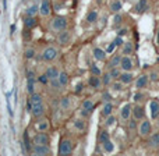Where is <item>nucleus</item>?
<instances>
[{
	"mask_svg": "<svg viewBox=\"0 0 159 156\" xmlns=\"http://www.w3.org/2000/svg\"><path fill=\"white\" fill-rule=\"evenodd\" d=\"M74 146H75V144L73 142L71 138L61 137L60 142H59V146H57V155H61V156L71 155L73 151H74Z\"/></svg>",
	"mask_w": 159,
	"mask_h": 156,
	"instance_id": "nucleus-1",
	"label": "nucleus"
},
{
	"mask_svg": "<svg viewBox=\"0 0 159 156\" xmlns=\"http://www.w3.org/2000/svg\"><path fill=\"white\" fill-rule=\"evenodd\" d=\"M67 25H69V21H67L66 17L55 16L52 17V20L49 22V29L53 31V32H60L63 29H67Z\"/></svg>",
	"mask_w": 159,
	"mask_h": 156,
	"instance_id": "nucleus-2",
	"label": "nucleus"
},
{
	"mask_svg": "<svg viewBox=\"0 0 159 156\" xmlns=\"http://www.w3.org/2000/svg\"><path fill=\"white\" fill-rule=\"evenodd\" d=\"M57 49L53 46H48L43 49V52L41 53V59L43 61H48V63H52V61H55L56 59H57Z\"/></svg>",
	"mask_w": 159,
	"mask_h": 156,
	"instance_id": "nucleus-3",
	"label": "nucleus"
},
{
	"mask_svg": "<svg viewBox=\"0 0 159 156\" xmlns=\"http://www.w3.org/2000/svg\"><path fill=\"white\" fill-rule=\"evenodd\" d=\"M151 130H152L151 121H148L147 118H144V120H141L140 124H138L137 131H138V135H140V137L145 138V137H149V135H151Z\"/></svg>",
	"mask_w": 159,
	"mask_h": 156,
	"instance_id": "nucleus-4",
	"label": "nucleus"
},
{
	"mask_svg": "<svg viewBox=\"0 0 159 156\" xmlns=\"http://www.w3.org/2000/svg\"><path fill=\"white\" fill-rule=\"evenodd\" d=\"M32 155L35 156H46V155H52V149L49 145H39V144H34L32 145Z\"/></svg>",
	"mask_w": 159,
	"mask_h": 156,
	"instance_id": "nucleus-5",
	"label": "nucleus"
},
{
	"mask_svg": "<svg viewBox=\"0 0 159 156\" xmlns=\"http://www.w3.org/2000/svg\"><path fill=\"white\" fill-rule=\"evenodd\" d=\"M34 144H39V145H49L50 146V137L43 131H38L35 137L32 138Z\"/></svg>",
	"mask_w": 159,
	"mask_h": 156,
	"instance_id": "nucleus-6",
	"label": "nucleus"
},
{
	"mask_svg": "<svg viewBox=\"0 0 159 156\" xmlns=\"http://www.w3.org/2000/svg\"><path fill=\"white\" fill-rule=\"evenodd\" d=\"M56 41H57V43L60 45V46H66V45H69L70 41H71V35H70V32L67 29H63V31H60V32H57Z\"/></svg>",
	"mask_w": 159,
	"mask_h": 156,
	"instance_id": "nucleus-7",
	"label": "nucleus"
},
{
	"mask_svg": "<svg viewBox=\"0 0 159 156\" xmlns=\"http://www.w3.org/2000/svg\"><path fill=\"white\" fill-rule=\"evenodd\" d=\"M133 118H135L137 121H141L145 118V109L143 105L137 103L133 106Z\"/></svg>",
	"mask_w": 159,
	"mask_h": 156,
	"instance_id": "nucleus-8",
	"label": "nucleus"
},
{
	"mask_svg": "<svg viewBox=\"0 0 159 156\" xmlns=\"http://www.w3.org/2000/svg\"><path fill=\"white\" fill-rule=\"evenodd\" d=\"M73 126H74L75 131H78L80 134H84V132L87 131V118H84V117H81V116H80L78 118H74Z\"/></svg>",
	"mask_w": 159,
	"mask_h": 156,
	"instance_id": "nucleus-9",
	"label": "nucleus"
},
{
	"mask_svg": "<svg viewBox=\"0 0 159 156\" xmlns=\"http://www.w3.org/2000/svg\"><path fill=\"white\" fill-rule=\"evenodd\" d=\"M149 116L152 120L159 118V100L158 99H151L149 100Z\"/></svg>",
	"mask_w": 159,
	"mask_h": 156,
	"instance_id": "nucleus-10",
	"label": "nucleus"
},
{
	"mask_svg": "<svg viewBox=\"0 0 159 156\" xmlns=\"http://www.w3.org/2000/svg\"><path fill=\"white\" fill-rule=\"evenodd\" d=\"M52 13V3L50 0H42L41 6H39V14L42 17H49Z\"/></svg>",
	"mask_w": 159,
	"mask_h": 156,
	"instance_id": "nucleus-11",
	"label": "nucleus"
},
{
	"mask_svg": "<svg viewBox=\"0 0 159 156\" xmlns=\"http://www.w3.org/2000/svg\"><path fill=\"white\" fill-rule=\"evenodd\" d=\"M121 69V71H131L133 69H134V63H133V59L130 57V56H124L121 57V61H120V66H119Z\"/></svg>",
	"mask_w": 159,
	"mask_h": 156,
	"instance_id": "nucleus-12",
	"label": "nucleus"
},
{
	"mask_svg": "<svg viewBox=\"0 0 159 156\" xmlns=\"http://www.w3.org/2000/svg\"><path fill=\"white\" fill-rule=\"evenodd\" d=\"M22 152L24 154H31L32 152V145L34 142H31L30 137H28V130H25L24 131V135H22Z\"/></svg>",
	"mask_w": 159,
	"mask_h": 156,
	"instance_id": "nucleus-13",
	"label": "nucleus"
},
{
	"mask_svg": "<svg viewBox=\"0 0 159 156\" xmlns=\"http://www.w3.org/2000/svg\"><path fill=\"white\" fill-rule=\"evenodd\" d=\"M88 85H89L91 88H93V89L99 91V89H102V87H103V82H102V78L99 77V75L91 74V77L88 78Z\"/></svg>",
	"mask_w": 159,
	"mask_h": 156,
	"instance_id": "nucleus-14",
	"label": "nucleus"
},
{
	"mask_svg": "<svg viewBox=\"0 0 159 156\" xmlns=\"http://www.w3.org/2000/svg\"><path fill=\"white\" fill-rule=\"evenodd\" d=\"M133 116V105L126 103L123 107L120 109V118L123 121H129L130 117Z\"/></svg>",
	"mask_w": 159,
	"mask_h": 156,
	"instance_id": "nucleus-15",
	"label": "nucleus"
},
{
	"mask_svg": "<svg viewBox=\"0 0 159 156\" xmlns=\"http://www.w3.org/2000/svg\"><path fill=\"white\" fill-rule=\"evenodd\" d=\"M149 10V0H138L134 6V11L137 14H144Z\"/></svg>",
	"mask_w": 159,
	"mask_h": 156,
	"instance_id": "nucleus-16",
	"label": "nucleus"
},
{
	"mask_svg": "<svg viewBox=\"0 0 159 156\" xmlns=\"http://www.w3.org/2000/svg\"><path fill=\"white\" fill-rule=\"evenodd\" d=\"M22 22H24V27L28 29H34L35 27H38V20L35 16H25L22 18Z\"/></svg>",
	"mask_w": 159,
	"mask_h": 156,
	"instance_id": "nucleus-17",
	"label": "nucleus"
},
{
	"mask_svg": "<svg viewBox=\"0 0 159 156\" xmlns=\"http://www.w3.org/2000/svg\"><path fill=\"white\" fill-rule=\"evenodd\" d=\"M31 114H32V117H35V118H42V117H45L46 112H45V106H43V103H42V105H35V106H32Z\"/></svg>",
	"mask_w": 159,
	"mask_h": 156,
	"instance_id": "nucleus-18",
	"label": "nucleus"
},
{
	"mask_svg": "<svg viewBox=\"0 0 159 156\" xmlns=\"http://www.w3.org/2000/svg\"><path fill=\"white\" fill-rule=\"evenodd\" d=\"M92 56H93V59H95L96 61H105V60H106L107 53H106V50L101 49V47H93Z\"/></svg>",
	"mask_w": 159,
	"mask_h": 156,
	"instance_id": "nucleus-19",
	"label": "nucleus"
},
{
	"mask_svg": "<svg viewBox=\"0 0 159 156\" xmlns=\"http://www.w3.org/2000/svg\"><path fill=\"white\" fill-rule=\"evenodd\" d=\"M119 81L124 85H129L134 81V75H133L131 71H121L120 77H119Z\"/></svg>",
	"mask_w": 159,
	"mask_h": 156,
	"instance_id": "nucleus-20",
	"label": "nucleus"
},
{
	"mask_svg": "<svg viewBox=\"0 0 159 156\" xmlns=\"http://www.w3.org/2000/svg\"><path fill=\"white\" fill-rule=\"evenodd\" d=\"M148 75L147 74H141L140 77H137V79H135V88H137L138 91L144 89V88L148 85Z\"/></svg>",
	"mask_w": 159,
	"mask_h": 156,
	"instance_id": "nucleus-21",
	"label": "nucleus"
},
{
	"mask_svg": "<svg viewBox=\"0 0 159 156\" xmlns=\"http://www.w3.org/2000/svg\"><path fill=\"white\" fill-rule=\"evenodd\" d=\"M49 128H50V124H49V121H48L46 118L45 117L38 118V121H36V130H38V131L48 132V130Z\"/></svg>",
	"mask_w": 159,
	"mask_h": 156,
	"instance_id": "nucleus-22",
	"label": "nucleus"
},
{
	"mask_svg": "<svg viewBox=\"0 0 159 156\" xmlns=\"http://www.w3.org/2000/svg\"><path fill=\"white\" fill-rule=\"evenodd\" d=\"M121 57H123V55H113L112 59L109 60V63H107L106 69L110 70V69H115V67H119V66H120Z\"/></svg>",
	"mask_w": 159,
	"mask_h": 156,
	"instance_id": "nucleus-23",
	"label": "nucleus"
},
{
	"mask_svg": "<svg viewBox=\"0 0 159 156\" xmlns=\"http://www.w3.org/2000/svg\"><path fill=\"white\" fill-rule=\"evenodd\" d=\"M121 8H123V3H121V0H110L109 2V10L112 11V13H120Z\"/></svg>",
	"mask_w": 159,
	"mask_h": 156,
	"instance_id": "nucleus-24",
	"label": "nucleus"
},
{
	"mask_svg": "<svg viewBox=\"0 0 159 156\" xmlns=\"http://www.w3.org/2000/svg\"><path fill=\"white\" fill-rule=\"evenodd\" d=\"M134 53V45L133 42H124L121 46V55L124 56H131Z\"/></svg>",
	"mask_w": 159,
	"mask_h": 156,
	"instance_id": "nucleus-25",
	"label": "nucleus"
},
{
	"mask_svg": "<svg viewBox=\"0 0 159 156\" xmlns=\"http://www.w3.org/2000/svg\"><path fill=\"white\" fill-rule=\"evenodd\" d=\"M98 18H99L98 10H91L89 13L87 14V17H85V21H87L88 24H95V22H98Z\"/></svg>",
	"mask_w": 159,
	"mask_h": 156,
	"instance_id": "nucleus-26",
	"label": "nucleus"
},
{
	"mask_svg": "<svg viewBox=\"0 0 159 156\" xmlns=\"http://www.w3.org/2000/svg\"><path fill=\"white\" fill-rule=\"evenodd\" d=\"M45 74L48 75V78H49V79H55V78H57V77H59L60 71L57 70V67H55V66H49V67L46 69V71H45Z\"/></svg>",
	"mask_w": 159,
	"mask_h": 156,
	"instance_id": "nucleus-27",
	"label": "nucleus"
},
{
	"mask_svg": "<svg viewBox=\"0 0 159 156\" xmlns=\"http://www.w3.org/2000/svg\"><path fill=\"white\" fill-rule=\"evenodd\" d=\"M110 114H113V103L112 102H105V105L102 106V116L107 117Z\"/></svg>",
	"mask_w": 159,
	"mask_h": 156,
	"instance_id": "nucleus-28",
	"label": "nucleus"
},
{
	"mask_svg": "<svg viewBox=\"0 0 159 156\" xmlns=\"http://www.w3.org/2000/svg\"><path fill=\"white\" fill-rule=\"evenodd\" d=\"M28 99L31 100L32 106H35V105H42V103H43V98H42V95H41V93H36V92L31 93L30 98H28Z\"/></svg>",
	"mask_w": 159,
	"mask_h": 156,
	"instance_id": "nucleus-29",
	"label": "nucleus"
},
{
	"mask_svg": "<svg viewBox=\"0 0 159 156\" xmlns=\"http://www.w3.org/2000/svg\"><path fill=\"white\" fill-rule=\"evenodd\" d=\"M106 140H110L109 130H107V128H102V130H99V134H98V142H99V144H102V142H105Z\"/></svg>",
	"mask_w": 159,
	"mask_h": 156,
	"instance_id": "nucleus-30",
	"label": "nucleus"
},
{
	"mask_svg": "<svg viewBox=\"0 0 159 156\" xmlns=\"http://www.w3.org/2000/svg\"><path fill=\"white\" fill-rule=\"evenodd\" d=\"M148 146L149 148H159V132H155V134H152L149 137Z\"/></svg>",
	"mask_w": 159,
	"mask_h": 156,
	"instance_id": "nucleus-31",
	"label": "nucleus"
},
{
	"mask_svg": "<svg viewBox=\"0 0 159 156\" xmlns=\"http://www.w3.org/2000/svg\"><path fill=\"white\" fill-rule=\"evenodd\" d=\"M101 145H102V149H103V152H107V154H112V152L115 151V144H113L110 140H106L105 142H102Z\"/></svg>",
	"mask_w": 159,
	"mask_h": 156,
	"instance_id": "nucleus-32",
	"label": "nucleus"
},
{
	"mask_svg": "<svg viewBox=\"0 0 159 156\" xmlns=\"http://www.w3.org/2000/svg\"><path fill=\"white\" fill-rule=\"evenodd\" d=\"M57 79H59V82H60L61 88H66L67 85H69V75H67V73L60 71V74H59Z\"/></svg>",
	"mask_w": 159,
	"mask_h": 156,
	"instance_id": "nucleus-33",
	"label": "nucleus"
},
{
	"mask_svg": "<svg viewBox=\"0 0 159 156\" xmlns=\"http://www.w3.org/2000/svg\"><path fill=\"white\" fill-rule=\"evenodd\" d=\"M101 78H102V82H103V87L112 85V82L115 81V79H113V77L110 75V73H109V71H106L105 74H102V75H101Z\"/></svg>",
	"mask_w": 159,
	"mask_h": 156,
	"instance_id": "nucleus-34",
	"label": "nucleus"
},
{
	"mask_svg": "<svg viewBox=\"0 0 159 156\" xmlns=\"http://www.w3.org/2000/svg\"><path fill=\"white\" fill-rule=\"evenodd\" d=\"M70 106H71V100H70L69 96H63L60 99V109L61 110H69Z\"/></svg>",
	"mask_w": 159,
	"mask_h": 156,
	"instance_id": "nucleus-35",
	"label": "nucleus"
},
{
	"mask_svg": "<svg viewBox=\"0 0 159 156\" xmlns=\"http://www.w3.org/2000/svg\"><path fill=\"white\" fill-rule=\"evenodd\" d=\"M38 13H39V6L38 4L28 6L27 10H25V16H36Z\"/></svg>",
	"mask_w": 159,
	"mask_h": 156,
	"instance_id": "nucleus-36",
	"label": "nucleus"
},
{
	"mask_svg": "<svg viewBox=\"0 0 159 156\" xmlns=\"http://www.w3.org/2000/svg\"><path fill=\"white\" fill-rule=\"evenodd\" d=\"M81 107L82 109L89 110V112H93V109H95V103H93L91 99H84L82 103H81Z\"/></svg>",
	"mask_w": 159,
	"mask_h": 156,
	"instance_id": "nucleus-37",
	"label": "nucleus"
},
{
	"mask_svg": "<svg viewBox=\"0 0 159 156\" xmlns=\"http://www.w3.org/2000/svg\"><path fill=\"white\" fill-rule=\"evenodd\" d=\"M49 85H50V89H52L53 92H59V91L61 89V85H60V82H59L57 78L49 79Z\"/></svg>",
	"mask_w": 159,
	"mask_h": 156,
	"instance_id": "nucleus-38",
	"label": "nucleus"
},
{
	"mask_svg": "<svg viewBox=\"0 0 159 156\" xmlns=\"http://www.w3.org/2000/svg\"><path fill=\"white\" fill-rule=\"evenodd\" d=\"M121 24H123V16L119 14V13H116L115 17H113V28L117 29V27H120Z\"/></svg>",
	"mask_w": 159,
	"mask_h": 156,
	"instance_id": "nucleus-39",
	"label": "nucleus"
},
{
	"mask_svg": "<svg viewBox=\"0 0 159 156\" xmlns=\"http://www.w3.org/2000/svg\"><path fill=\"white\" fill-rule=\"evenodd\" d=\"M27 91L30 95L35 92V78H27Z\"/></svg>",
	"mask_w": 159,
	"mask_h": 156,
	"instance_id": "nucleus-40",
	"label": "nucleus"
},
{
	"mask_svg": "<svg viewBox=\"0 0 159 156\" xmlns=\"http://www.w3.org/2000/svg\"><path fill=\"white\" fill-rule=\"evenodd\" d=\"M116 121H117V118H116L113 114H110V116H107V117H105V126L106 127H113L116 124Z\"/></svg>",
	"mask_w": 159,
	"mask_h": 156,
	"instance_id": "nucleus-41",
	"label": "nucleus"
},
{
	"mask_svg": "<svg viewBox=\"0 0 159 156\" xmlns=\"http://www.w3.org/2000/svg\"><path fill=\"white\" fill-rule=\"evenodd\" d=\"M10 99H11V92H7V93H6V103H7V110H8V114H10L11 117H13V116H14V112H13V107H11Z\"/></svg>",
	"mask_w": 159,
	"mask_h": 156,
	"instance_id": "nucleus-42",
	"label": "nucleus"
},
{
	"mask_svg": "<svg viewBox=\"0 0 159 156\" xmlns=\"http://www.w3.org/2000/svg\"><path fill=\"white\" fill-rule=\"evenodd\" d=\"M107 71L110 73V75L113 77V79H119V77H120V74H121L120 67H115V69H110V70H107Z\"/></svg>",
	"mask_w": 159,
	"mask_h": 156,
	"instance_id": "nucleus-43",
	"label": "nucleus"
},
{
	"mask_svg": "<svg viewBox=\"0 0 159 156\" xmlns=\"http://www.w3.org/2000/svg\"><path fill=\"white\" fill-rule=\"evenodd\" d=\"M35 49L34 47H27L25 49V52H24V56H25V59H28V60H31V59H34L35 57Z\"/></svg>",
	"mask_w": 159,
	"mask_h": 156,
	"instance_id": "nucleus-44",
	"label": "nucleus"
},
{
	"mask_svg": "<svg viewBox=\"0 0 159 156\" xmlns=\"http://www.w3.org/2000/svg\"><path fill=\"white\" fill-rule=\"evenodd\" d=\"M89 71H91V74H93V75H99L101 77L102 75V71H101V69H99L98 66H96L95 63H92L89 66Z\"/></svg>",
	"mask_w": 159,
	"mask_h": 156,
	"instance_id": "nucleus-45",
	"label": "nucleus"
},
{
	"mask_svg": "<svg viewBox=\"0 0 159 156\" xmlns=\"http://www.w3.org/2000/svg\"><path fill=\"white\" fill-rule=\"evenodd\" d=\"M123 87H124V84H121L119 79H115V81L112 82V88L115 91H123Z\"/></svg>",
	"mask_w": 159,
	"mask_h": 156,
	"instance_id": "nucleus-46",
	"label": "nucleus"
},
{
	"mask_svg": "<svg viewBox=\"0 0 159 156\" xmlns=\"http://www.w3.org/2000/svg\"><path fill=\"white\" fill-rule=\"evenodd\" d=\"M113 43L116 45V47H119V46H123V43H124V41H123V36H116L115 38V41H113Z\"/></svg>",
	"mask_w": 159,
	"mask_h": 156,
	"instance_id": "nucleus-47",
	"label": "nucleus"
},
{
	"mask_svg": "<svg viewBox=\"0 0 159 156\" xmlns=\"http://www.w3.org/2000/svg\"><path fill=\"white\" fill-rule=\"evenodd\" d=\"M91 113L92 112H89V110H87V109H82V107H81V110H80V116L84 117V118H89Z\"/></svg>",
	"mask_w": 159,
	"mask_h": 156,
	"instance_id": "nucleus-48",
	"label": "nucleus"
},
{
	"mask_svg": "<svg viewBox=\"0 0 159 156\" xmlns=\"http://www.w3.org/2000/svg\"><path fill=\"white\" fill-rule=\"evenodd\" d=\"M38 81L41 82V84H43V85L49 84V78H48V75H46V74H42V75H39V77H38Z\"/></svg>",
	"mask_w": 159,
	"mask_h": 156,
	"instance_id": "nucleus-49",
	"label": "nucleus"
},
{
	"mask_svg": "<svg viewBox=\"0 0 159 156\" xmlns=\"http://www.w3.org/2000/svg\"><path fill=\"white\" fill-rule=\"evenodd\" d=\"M102 100L103 102H112V95H110L107 91H105V92L102 93Z\"/></svg>",
	"mask_w": 159,
	"mask_h": 156,
	"instance_id": "nucleus-50",
	"label": "nucleus"
},
{
	"mask_svg": "<svg viewBox=\"0 0 159 156\" xmlns=\"http://www.w3.org/2000/svg\"><path fill=\"white\" fill-rule=\"evenodd\" d=\"M144 98H145V95H144V93H140V92H137V93L134 95V100L137 102V103L143 102V100H144Z\"/></svg>",
	"mask_w": 159,
	"mask_h": 156,
	"instance_id": "nucleus-51",
	"label": "nucleus"
},
{
	"mask_svg": "<svg viewBox=\"0 0 159 156\" xmlns=\"http://www.w3.org/2000/svg\"><path fill=\"white\" fill-rule=\"evenodd\" d=\"M149 78H151V81H154V82L159 81V73H157V71H151V74H149Z\"/></svg>",
	"mask_w": 159,
	"mask_h": 156,
	"instance_id": "nucleus-52",
	"label": "nucleus"
},
{
	"mask_svg": "<svg viewBox=\"0 0 159 156\" xmlns=\"http://www.w3.org/2000/svg\"><path fill=\"white\" fill-rule=\"evenodd\" d=\"M31 31H32V29H28V28H25V31H24V39H25V41L31 39Z\"/></svg>",
	"mask_w": 159,
	"mask_h": 156,
	"instance_id": "nucleus-53",
	"label": "nucleus"
},
{
	"mask_svg": "<svg viewBox=\"0 0 159 156\" xmlns=\"http://www.w3.org/2000/svg\"><path fill=\"white\" fill-rule=\"evenodd\" d=\"M127 33H129V29H127V28H121V29L117 31L119 36H124V35H127Z\"/></svg>",
	"mask_w": 159,
	"mask_h": 156,
	"instance_id": "nucleus-54",
	"label": "nucleus"
},
{
	"mask_svg": "<svg viewBox=\"0 0 159 156\" xmlns=\"http://www.w3.org/2000/svg\"><path fill=\"white\" fill-rule=\"evenodd\" d=\"M115 47H116V45L113 43V42H112V43H109V46L106 47V53H112L113 50H115Z\"/></svg>",
	"mask_w": 159,
	"mask_h": 156,
	"instance_id": "nucleus-55",
	"label": "nucleus"
},
{
	"mask_svg": "<svg viewBox=\"0 0 159 156\" xmlns=\"http://www.w3.org/2000/svg\"><path fill=\"white\" fill-rule=\"evenodd\" d=\"M31 110H32V103H31V100L28 99V100H27V112L31 113Z\"/></svg>",
	"mask_w": 159,
	"mask_h": 156,
	"instance_id": "nucleus-56",
	"label": "nucleus"
},
{
	"mask_svg": "<svg viewBox=\"0 0 159 156\" xmlns=\"http://www.w3.org/2000/svg\"><path fill=\"white\" fill-rule=\"evenodd\" d=\"M3 8L4 11H7V0H3Z\"/></svg>",
	"mask_w": 159,
	"mask_h": 156,
	"instance_id": "nucleus-57",
	"label": "nucleus"
},
{
	"mask_svg": "<svg viewBox=\"0 0 159 156\" xmlns=\"http://www.w3.org/2000/svg\"><path fill=\"white\" fill-rule=\"evenodd\" d=\"M157 43H158V46H159V29H158V33H157Z\"/></svg>",
	"mask_w": 159,
	"mask_h": 156,
	"instance_id": "nucleus-58",
	"label": "nucleus"
},
{
	"mask_svg": "<svg viewBox=\"0 0 159 156\" xmlns=\"http://www.w3.org/2000/svg\"><path fill=\"white\" fill-rule=\"evenodd\" d=\"M14 31H16V27H14V25H11V35L14 33Z\"/></svg>",
	"mask_w": 159,
	"mask_h": 156,
	"instance_id": "nucleus-59",
	"label": "nucleus"
}]
</instances>
